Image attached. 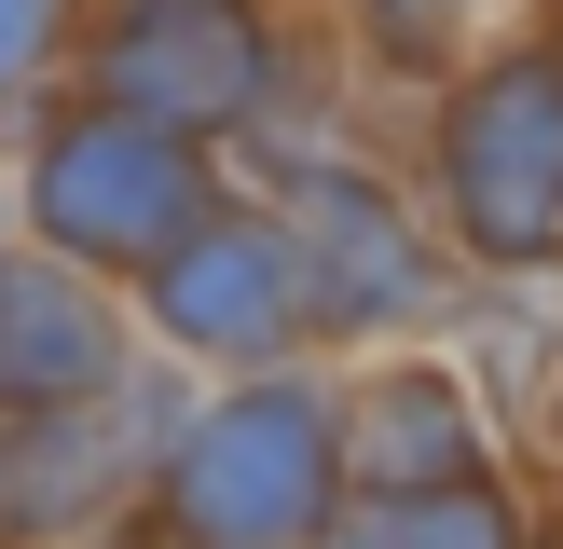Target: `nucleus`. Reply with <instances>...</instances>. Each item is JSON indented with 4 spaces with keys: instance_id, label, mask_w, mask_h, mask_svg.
Listing matches in <instances>:
<instances>
[{
    "instance_id": "8",
    "label": "nucleus",
    "mask_w": 563,
    "mask_h": 549,
    "mask_svg": "<svg viewBox=\"0 0 563 549\" xmlns=\"http://www.w3.org/2000/svg\"><path fill=\"white\" fill-rule=\"evenodd\" d=\"M344 467L372 494H454L482 481V412H467L454 371H385L372 399L344 412Z\"/></svg>"
},
{
    "instance_id": "1",
    "label": "nucleus",
    "mask_w": 563,
    "mask_h": 549,
    "mask_svg": "<svg viewBox=\"0 0 563 549\" xmlns=\"http://www.w3.org/2000/svg\"><path fill=\"white\" fill-rule=\"evenodd\" d=\"M344 508V412L317 384H247L152 467V522L179 549H317Z\"/></svg>"
},
{
    "instance_id": "9",
    "label": "nucleus",
    "mask_w": 563,
    "mask_h": 549,
    "mask_svg": "<svg viewBox=\"0 0 563 549\" xmlns=\"http://www.w3.org/2000/svg\"><path fill=\"white\" fill-rule=\"evenodd\" d=\"M124 481V439L82 426V412H42V426L0 439V522L42 536V522H97V494Z\"/></svg>"
},
{
    "instance_id": "10",
    "label": "nucleus",
    "mask_w": 563,
    "mask_h": 549,
    "mask_svg": "<svg viewBox=\"0 0 563 549\" xmlns=\"http://www.w3.org/2000/svg\"><path fill=\"white\" fill-rule=\"evenodd\" d=\"M344 549H537V536L495 481H454V494H372Z\"/></svg>"
},
{
    "instance_id": "12",
    "label": "nucleus",
    "mask_w": 563,
    "mask_h": 549,
    "mask_svg": "<svg viewBox=\"0 0 563 549\" xmlns=\"http://www.w3.org/2000/svg\"><path fill=\"white\" fill-rule=\"evenodd\" d=\"M372 27H385L399 55H427V42H454V27H467V0H372Z\"/></svg>"
},
{
    "instance_id": "3",
    "label": "nucleus",
    "mask_w": 563,
    "mask_h": 549,
    "mask_svg": "<svg viewBox=\"0 0 563 549\" xmlns=\"http://www.w3.org/2000/svg\"><path fill=\"white\" fill-rule=\"evenodd\" d=\"M27 206H42V234L69 247V261H152V274L220 220V206H207V165H192V137L124 124V110L55 124L42 165H27Z\"/></svg>"
},
{
    "instance_id": "11",
    "label": "nucleus",
    "mask_w": 563,
    "mask_h": 549,
    "mask_svg": "<svg viewBox=\"0 0 563 549\" xmlns=\"http://www.w3.org/2000/svg\"><path fill=\"white\" fill-rule=\"evenodd\" d=\"M55 14H69V0H0V97L55 55Z\"/></svg>"
},
{
    "instance_id": "6",
    "label": "nucleus",
    "mask_w": 563,
    "mask_h": 549,
    "mask_svg": "<svg viewBox=\"0 0 563 549\" xmlns=\"http://www.w3.org/2000/svg\"><path fill=\"white\" fill-rule=\"evenodd\" d=\"M302 302H317V329H385V316H427V247H412V220L385 206V192L357 179H302Z\"/></svg>"
},
{
    "instance_id": "5",
    "label": "nucleus",
    "mask_w": 563,
    "mask_h": 549,
    "mask_svg": "<svg viewBox=\"0 0 563 549\" xmlns=\"http://www.w3.org/2000/svg\"><path fill=\"white\" fill-rule=\"evenodd\" d=\"M152 316H165V344H192V357H275L317 316V302H302V247L275 234V220H207V234L152 274Z\"/></svg>"
},
{
    "instance_id": "7",
    "label": "nucleus",
    "mask_w": 563,
    "mask_h": 549,
    "mask_svg": "<svg viewBox=\"0 0 563 549\" xmlns=\"http://www.w3.org/2000/svg\"><path fill=\"white\" fill-rule=\"evenodd\" d=\"M110 371H124L110 302L82 289V274H55V261H0V412H14V426L82 412Z\"/></svg>"
},
{
    "instance_id": "2",
    "label": "nucleus",
    "mask_w": 563,
    "mask_h": 549,
    "mask_svg": "<svg viewBox=\"0 0 563 549\" xmlns=\"http://www.w3.org/2000/svg\"><path fill=\"white\" fill-rule=\"evenodd\" d=\"M440 192L509 274L563 261V55H495L440 124Z\"/></svg>"
},
{
    "instance_id": "4",
    "label": "nucleus",
    "mask_w": 563,
    "mask_h": 549,
    "mask_svg": "<svg viewBox=\"0 0 563 549\" xmlns=\"http://www.w3.org/2000/svg\"><path fill=\"white\" fill-rule=\"evenodd\" d=\"M97 82H110V110H124V124L220 137V124H247V110L275 97V42H262V14H247V0H124Z\"/></svg>"
}]
</instances>
